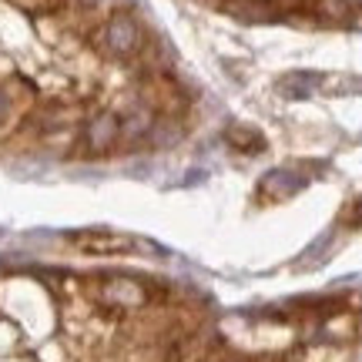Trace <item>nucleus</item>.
I'll return each mask as SVG.
<instances>
[{
	"label": "nucleus",
	"mask_w": 362,
	"mask_h": 362,
	"mask_svg": "<svg viewBox=\"0 0 362 362\" xmlns=\"http://www.w3.org/2000/svg\"><path fill=\"white\" fill-rule=\"evenodd\" d=\"M84 4H90V7H94V4H101V0H84Z\"/></svg>",
	"instance_id": "39448f33"
},
{
	"label": "nucleus",
	"mask_w": 362,
	"mask_h": 362,
	"mask_svg": "<svg viewBox=\"0 0 362 362\" xmlns=\"http://www.w3.org/2000/svg\"><path fill=\"white\" fill-rule=\"evenodd\" d=\"M329 242H332V232H325L322 238L315 242V245H312V248H305V252H302V259H298V262L305 265V262H309V259H319V255H322L325 248H329Z\"/></svg>",
	"instance_id": "20e7f679"
},
{
	"label": "nucleus",
	"mask_w": 362,
	"mask_h": 362,
	"mask_svg": "<svg viewBox=\"0 0 362 362\" xmlns=\"http://www.w3.org/2000/svg\"><path fill=\"white\" fill-rule=\"evenodd\" d=\"M115 124H117L115 117H111V115H104L101 121L94 124V134H90V138H94V144H101V148H104V144L111 141V138H115V134H117V128H115Z\"/></svg>",
	"instance_id": "7ed1b4c3"
},
{
	"label": "nucleus",
	"mask_w": 362,
	"mask_h": 362,
	"mask_svg": "<svg viewBox=\"0 0 362 362\" xmlns=\"http://www.w3.org/2000/svg\"><path fill=\"white\" fill-rule=\"evenodd\" d=\"M107 44L115 47L117 54H128L138 47V27L131 17H115L111 24H107Z\"/></svg>",
	"instance_id": "f257e3e1"
},
{
	"label": "nucleus",
	"mask_w": 362,
	"mask_h": 362,
	"mask_svg": "<svg viewBox=\"0 0 362 362\" xmlns=\"http://www.w3.org/2000/svg\"><path fill=\"white\" fill-rule=\"evenodd\" d=\"M315 88H319V78H315V74H288V78L282 81V94L292 98V101H305Z\"/></svg>",
	"instance_id": "f03ea898"
}]
</instances>
